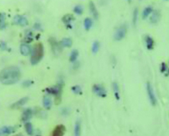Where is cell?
Segmentation results:
<instances>
[{
	"instance_id": "obj_25",
	"label": "cell",
	"mask_w": 169,
	"mask_h": 136,
	"mask_svg": "<svg viewBox=\"0 0 169 136\" xmlns=\"http://www.w3.org/2000/svg\"><path fill=\"white\" fill-rule=\"evenodd\" d=\"M153 12V8L151 7H145L143 12V14H142V17H143V19H146L151 13Z\"/></svg>"
},
{
	"instance_id": "obj_13",
	"label": "cell",
	"mask_w": 169,
	"mask_h": 136,
	"mask_svg": "<svg viewBox=\"0 0 169 136\" xmlns=\"http://www.w3.org/2000/svg\"><path fill=\"white\" fill-rule=\"evenodd\" d=\"M31 52H32L31 48L27 43H23L20 45V53L23 56H29L30 54H31Z\"/></svg>"
},
{
	"instance_id": "obj_2",
	"label": "cell",
	"mask_w": 169,
	"mask_h": 136,
	"mask_svg": "<svg viewBox=\"0 0 169 136\" xmlns=\"http://www.w3.org/2000/svg\"><path fill=\"white\" fill-rule=\"evenodd\" d=\"M44 48L42 43H39L34 45L31 52L30 63L32 65H36L41 60L43 57Z\"/></svg>"
},
{
	"instance_id": "obj_7",
	"label": "cell",
	"mask_w": 169,
	"mask_h": 136,
	"mask_svg": "<svg viewBox=\"0 0 169 136\" xmlns=\"http://www.w3.org/2000/svg\"><path fill=\"white\" fill-rule=\"evenodd\" d=\"M48 42L50 44L52 51H53V54L55 55H58L60 52H61L62 49L61 45H60V43H58L57 41H56L55 38H50V39L48 40Z\"/></svg>"
},
{
	"instance_id": "obj_20",
	"label": "cell",
	"mask_w": 169,
	"mask_h": 136,
	"mask_svg": "<svg viewBox=\"0 0 169 136\" xmlns=\"http://www.w3.org/2000/svg\"><path fill=\"white\" fill-rule=\"evenodd\" d=\"M7 27L6 23V14L4 12H0V30H4Z\"/></svg>"
},
{
	"instance_id": "obj_14",
	"label": "cell",
	"mask_w": 169,
	"mask_h": 136,
	"mask_svg": "<svg viewBox=\"0 0 169 136\" xmlns=\"http://www.w3.org/2000/svg\"><path fill=\"white\" fill-rule=\"evenodd\" d=\"M28 100H29V98H28L27 97H23V98L20 99V100H18V101L14 102L13 104H12L11 108L16 109V108H18V107H22V106L25 105V104L27 102Z\"/></svg>"
},
{
	"instance_id": "obj_11",
	"label": "cell",
	"mask_w": 169,
	"mask_h": 136,
	"mask_svg": "<svg viewBox=\"0 0 169 136\" xmlns=\"http://www.w3.org/2000/svg\"><path fill=\"white\" fill-rule=\"evenodd\" d=\"M161 18V12L158 10H154L153 11L152 14H151L150 17V21L153 24H156L158 23Z\"/></svg>"
},
{
	"instance_id": "obj_15",
	"label": "cell",
	"mask_w": 169,
	"mask_h": 136,
	"mask_svg": "<svg viewBox=\"0 0 169 136\" xmlns=\"http://www.w3.org/2000/svg\"><path fill=\"white\" fill-rule=\"evenodd\" d=\"M32 114H33V112L31 109H26L23 112V115H22V120L23 122H27V121L30 120L31 119L32 116Z\"/></svg>"
},
{
	"instance_id": "obj_36",
	"label": "cell",
	"mask_w": 169,
	"mask_h": 136,
	"mask_svg": "<svg viewBox=\"0 0 169 136\" xmlns=\"http://www.w3.org/2000/svg\"><path fill=\"white\" fill-rule=\"evenodd\" d=\"M14 136H23V135H20V134H17V135H14Z\"/></svg>"
},
{
	"instance_id": "obj_23",
	"label": "cell",
	"mask_w": 169,
	"mask_h": 136,
	"mask_svg": "<svg viewBox=\"0 0 169 136\" xmlns=\"http://www.w3.org/2000/svg\"><path fill=\"white\" fill-rule=\"evenodd\" d=\"M81 122L80 120H77L76 122L75 128H74V135L80 136L81 135Z\"/></svg>"
},
{
	"instance_id": "obj_1",
	"label": "cell",
	"mask_w": 169,
	"mask_h": 136,
	"mask_svg": "<svg viewBox=\"0 0 169 136\" xmlns=\"http://www.w3.org/2000/svg\"><path fill=\"white\" fill-rule=\"evenodd\" d=\"M21 73L16 66H8L0 72V82L4 85H12L20 79Z\"/></svg>"
},
{
	"instance_id": "obj_33",
	"label": "cell",
	"mask_w": 169,
	"mask_h": 136,
	"mask_svg": "<svg viewBox=\"0 0 169 136\" xmlns=\"http://www.w3.org/2000/svg\"><path fill=\"white\" fill-rule=\"evenodd\" d=\"M32 81H30V80L25 81V82L23 83V87H30L31 85H32Z\"/></svg>"
},
{
	"instance_id": "obj_19",
	"label": "cell",
	"mask_w": 169,
	"mask_h": 136,
	"mask_svg": "<svg viewBox=\"0 0 169 136\" xmlns=\"http://www.w3.org/2000/svg\"><path fill=\"white\" fill-rule=\"evenodd\" d=\"M43 106L46 109H50L52 106V100L50 96L46 95L43 98Z\"/></svg>"
},
{
	"instance_id": "obj_28",
	"label": "cell",
	"mask_w": 169,
	"mask_h": 136,
	"mask_svg": "<svg viewBox=\"0 0 169 136\" xmlns=\"http://www.w3.org/2000/svg\"><path fill=\"white\" fill-rule=\"evenodd\" d=\"M99 48H100V43H99V41H94L93 43L92 47H91V51H92L93 54H97L99 51Z\"/></svg>"
},
{
	"instance_id": "obj_12",
	"label": "cell",
	"mask_w": 169,
	"mask_h": 136,
	"mask_svg": "<svg viewBox=\"0 0 169 136\" xmlns=\"http://www.w3.org/2000/svg\"><path fill=\"white\" fill-rule=\"evenodd\" d=\"M14 131V128L13 127H3L0 128V136H7L12 133Z\"/></svg>"
},
{
	"instance_id": "obj_17",
	"label": "cell",
	"mask_w": 169,
	"mask_h": 136,
	"mask_svg": "<svg viewBox=\"0 0 169 136\" xmlns=\"http://www.w3.org/2000/svg\"><path fill=\"white\" fill-rule=\"evenodd\" d=\"M74 20H75V17H74L73 14H65V15L62 17V21H63V23H65L66 25H69V26H70L71 23L74 21Z\"/></svg>"
},
{
	"instance_id": "obj_35",
	"label": "cell",
	"mask_w": 169,
	"mask_h": 136,
	"mask_svg": "<svg viewBox=\"0 0 169 136\" xmlns=\"http://www.w3.org/2000/svg\"><path fill=\"white\" fill-rule=\"evenodd\" d=\"M34 28L36 30H41V24L40 23H35V25H34Z\"/></svg>"
},
{
	"instance_id": "obj_22",
	"label": "cell",
	"mask_w": 169,
	"mask_h": 136,
	"mask_svg": "<svg viewBox=\"0 0 169 136\" xmlns=\"http://www.w3.org/2000/svg\"><path fill=\"white\" fill-rule=\"evenodd\" d=\"M93 21L91 18L89 17H87L84 21V26L86 30H89L91 27H92Z\"/></svg>"
},
{
	"instance_id": "obj_24",
	"label": "cell",
	"mask_w": 169,
	"mask_h": 136,
	"mask_svg": "<svg viewBox=\"0 0 169 136\" xmlns=\"http://www.w3.org/2000/svg\"><path fill=\"white\" fill-rule=\"evenodd\" d=\"M25 128V130H26L27 133L28 135H31V136L33 135V133H34L33 127H32V124H31L30 122H26Z\"/></svg>"
},
{
	"instance_id": "obj_10",
	"label": "cell",
	"mask_w": 169,
	"mask_h": 136,
	"mask_svg": "<svg viewBox=\"0 0 169 136\" xmlns=\"http://www.w3.org/2000/svg\"><path fill=\"white\" fill-rule=\"evenodd\" d=\"M89 11L92 17L95 20H98V18H99V12H98V10H97L95 4H94V3L92 1H90L89 3Z\"/></svg>"
},
{
	"instance_id": "obj_37",
	"label": "cell",
	"mask_w": 169,
	"mask_h": 136,
	"mask_svg": "<svg viewBox=\"0 0 169 136\" xmlns=\"http://www.w3.org/2000/svg\"><path fill=\"white\" fill-rule=\"evenodd\" d=\"M127 1H128L129 3H130V2H131V1H132V0H127Z\"/></svg>"
},
{
	"instance_id": "obj_30",
	"label": "cell",
	"mask_w": 169,
	"mask_h": 136,
	"mask_svg": "<svg viewBox=\"0 0 169 136\" xmlns=\"http://www.w3.org/2000/svg\"><path fill=\"white\" fill-rule=\"evenodd\" d=\"M26 43H30L32 41V32L30 31H28L25 33V38Z\"/></svg>"
},
{
	"instance_id": "obj_34",
	"label": "cell",
	"mask_w": 169,
	"mask_h": 136,
	"mask_svg": "<svg viewBox=\"0 0 169 136\" xmlns=\"http://www.w3.org/2000/svg\"><path fill=\"white\" fill-rule=\"evenodd\" d=\"M167 69H168V68H167L166 64L164 63H163L162 65H161V71H162L163 73H165V72L166 71Z\"/></svg>"
},
{
	"instance_id": "obj_26",
	"label": "cell",
	"mask_w": 169,
	"mask_h": 136,
	"mask_svg": "<svg viewBox=\"0 0 169 136\" xmlns=\"http://www.w3.org/2000/svg\"><path fill=\"white\" fill-rule=\"evenodd\" d=\"M74 12L75 14H78V15H81L84 12V7L81 4L76 5L74 8Z\"/></svg>"
},
{
	"instance_id": "obj_32",
	"label": "cell",
	"mask_w": 169,
	"mask_h": 136,
	"mask_svg": "<svg viewBox=\"0 0 169 136\" xmlns=\"http://www.w3.org/2000/svg\"><path fill=\"white\" fill-rule=\"evenodd\" d=\"M7 48V46L6 43L4 42V41H1V42H0V49H1V51H5Z\"/></svg>"
},
{
	"instance_id": "obj_16",
	"label": "cell",
	"mask_w": 169,
	"mask_h": 136,
	"mask_svg": "<svg viewBox=\"0 0 169 136\" xmlns=\"http://www.w3.org/2000/svg\"><path fill=\"white\" fill-rule=\"evenodd\" d=\"M145 44H146V47L148 50H153L154 47V41L150 35H146L145 37Z\"/></svg>"
},
{
	"instance_id": "obj_8",
	"label": "cell",
	"mask_w": 169,
	"mask_h": 136,
	"mask_svg": "<svg viewBox=\"0 0 169 136\" xmlns=\"http://www.w3.org/2000/svg\"><path fill=\"white\" fill-rule=\"evenodd\" d=\"M13 23L16 25L25 27V26L28 25V20L24 16L17 14V15H15L13 17Z\"/></svg>"
},
{
	"instance_id": "obj_18",
	"label": "cell",
	"mask_w": 169,
	"mask_h": 136,
	"mask_svg": "<svg viewBox=\"0 0 169 136\" xmlns=\"http://www.w3.org/2000/svg\"><path fill=\"white\" fill-rule=\"evenodd\" d=\"M72 43H73L72 40L69 38H63V39L60 42L61 47H65V48H70L72 45Z\"/></svg>"
},
{
	"instance_id": "obj_29",
	"label": "cell",
	"mask_w": 169,
	"mask_h": 136,
	"mask_svg": "<svg viewBox=\"0 0 169 136\" xmlns=\"http://www.w3.org/2000/svg\"><path fill=\"white\" fill-rule=\"evenodd\" d=\"M137 19H138V9L135 8L133 11V23L134 26H135L137 24Z\"/></svg>"
},
{
	"instance_id": "obj_21",
	"label": "cell",
	"mask_w": 169,
	"mask_h": 136,
	"mask_svg": "<svg viewBox=\"0 0 169 136\" xmlns=\"http://www.w3.org/2000/svg\"><path fill=\"white\" fill-rule=\"evenodd\" d=\"M112 88H113V91L114 94H115V98H116L117 100H120V88L117 83L114 82L112 84Z\"/></svg>"
},
{
	"instance_id": "obj_38",
	"label": "cell",
	"mask_w": 169,
	"mask_h": 136,
	"mask_svg": "<svg viewBox=\"0 0 169 136\" xmlns=\"http://www.w3.org/2000/svg\"><path fill=\"white\" fill-rule=\"evenodd\" d=\"M165 1H168V0H165Z\"/></svg>"
},
{
	"instance_id": "obj_27",
	"label": "cell",
	"mask_w": 169,
	"mask_h": 136,
	"mask_svg": "<svg viewBox=\"0 0 169 136\" xmlns=\"http://www.w3.org/2000/svg\"><path fill=\"white\" fill-rule=\"evenodd\" d=\"M78 56V51H77V50H73L71 53L70 58H69L70 59V61L72 62V63H74V62L76 60Z\"/></svg>"
},
{
	"instance_id": "obj_6",
	"label": "cell",
	"mask_w": 169,
	"mask_h": 136,
	"mask_svg": "<svg viewBox=\"0 0 169 136\" xmlns=\"http://www.w3.org/2000/svg\"><path fill=\"white\" fill-rule=\"evenodd\" d=\"M146 89H147V92H148V97H149V100H150V102L151 104H152L153 106H155L157 104V99L155 95V93H154L153 87L151 86V84H150L149 82L147 83Z\"/></svg>"
},
{
	"instance_id": "obj_5",
	"label": "cell",
	"mask_w": 169,
	"mask_h": 136,
	"mask_svg": "<svg viewBox=\"0 0 169 136\" xmlns=\"http://www.w3.org/2000/svg\"><path fill=\"white\" fill-rule=\"evenodd\" d=\"M92 91L96 95L99 97H106V90L104 87L101 84H94L92 87Z\"/></svg>"
},
{
	"instance_id": "obj_4",
	"label": "cell",
	"mask_w": 169,
	"mask_h": 136,
	"mask_svg": "<svg viewBox=\"0 0 169 136\" xmlns=\"http://www.w3.org/2000/svg\"><path fill=\"white\" fill-rule=\"evenodd\" d=\"M127 27L125 24H123L121 26H120V27L117 29V30L115 31V35H114V38H115V41H122V40L125 37L126 34H127Z\"/></svg>"
},
{
	"instance_id": "obj_3",
	"label": "cell",
	"mask_w": 169,
	"mask_h": 136,
	"mask_svg": "<svg viewBox=\"0 0 169 136\" xmlns=\"http://www.w3.org/2000/svg\"><path fill=\"white\" fill-rule=\"evenodd\" d=\"M63 82H59L54 87H50V88L46 89V92L49 94L55 96V102L56 104H60L61 101V93L63 90Z\"/></svg>"
},
{
	"instance_id": "obj_31",
	"label": "cell",
	"mask_w": 169,
	"mask_h": 136,
	"mask_svg": "<svg viewBox=\"0 0 169 136\" xmlns=\"http://www.w3.org/2000/svg\"><path fill=\"white\" fill-rule=\"evenodd\" d=\"M71 90L75 94H80L81 93V88L80 86H74L71 88Z\"/></svg>"
},
{
	"instance_id": "obj_9",
	"label": "cell",
	"mask_w": 169,
	"mask_h": 136,
	"mask_svg": "<svg viewBox=\"0 0 169 136\" xmlns=\"http://www.w3.org/2000/svg\"><path fill=\"white\" fill-rule=\"evenodd\" d=\"M65 132H66V128L64 125H57L54 128L52 136H63Z\"/></svg>"
}]
</instances>
